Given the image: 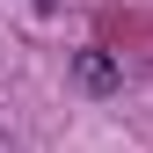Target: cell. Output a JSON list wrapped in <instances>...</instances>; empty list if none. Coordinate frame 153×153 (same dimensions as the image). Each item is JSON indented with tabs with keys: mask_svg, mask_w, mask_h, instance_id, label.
<instances>
[{
	"mask_svg": "<svg viewBox=\"0 0 153 153\" xmlns=\"http://www.w3.org/2000/svg\"><path fill=\"white\" fill-rule=\"evenodd\" d=\"M73 80H80L88 95H117V80H124V66L109 59V51H95V44H88L80 59H73Z\"/></svg>",
	"mask_w": 153,
	"mask_h": 153,
	"instance_id": "obj_1",
	"label": "cell"
}]
</instances>
